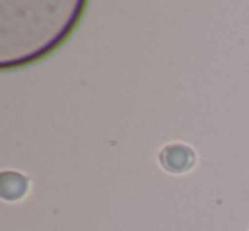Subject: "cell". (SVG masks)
Returning <instances> with one entry per match:
<instances>
[{
  "label": "cell",
  "mask_w": 249,
  "mask_h": 231,
  "mask_svg": "<svg viewBox=\"0 0 249 231\" xmlns=\"http://www.w3.org/2000/svg\"><path fill=\"white\" fill-rule=\"evenodd\" d=\"M28 190V180L18 172H4L0 177V194L7 200H16Z\"/></svg>",
  "instance_id": "obj_2"
},
{
  "label": "cell",
  "mask_w": 249,
  "mask_h": 231,
  "mask_svg": "<svg viewBox=\"0 0 249 231\" xmlns=\"http://www.w3.org/2000/svg\"><path fill=\"white\" fill-rule=\"evenodd\" d=\"M159 162L167 172L171 173H183L190 170L195 163V153L191 148L181 143L167 145L159 153Z\"/></svg>",
  "instance_id": "obj_1"
}]
</instances>
